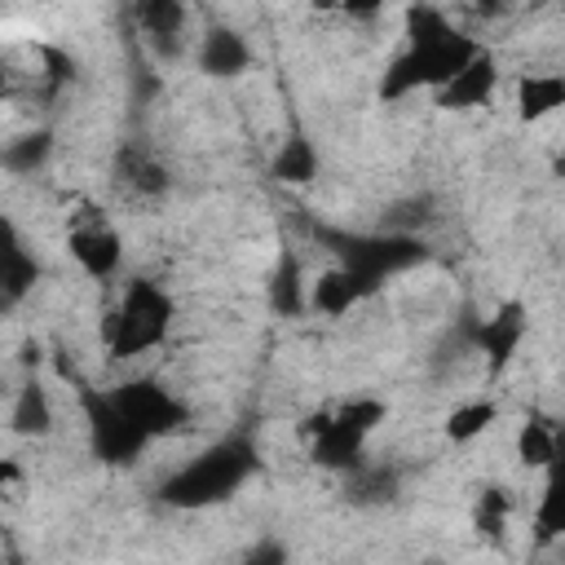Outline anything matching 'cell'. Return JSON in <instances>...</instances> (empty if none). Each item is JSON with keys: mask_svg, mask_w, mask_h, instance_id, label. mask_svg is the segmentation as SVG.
I'll return each mask as SVG.
<instances>
[{"mask_svg": "<svg viewBox=\"0 0 565 565\" xmlns=\"http://www.w3.org/2000/svg\"><path fill=\"white\" fill-rule=\"evenodd\" d=\"M393 494H397V472L388 463H362L358 459L344 472V499L358 508H384V503H393Z\"/></svg>", "mask_w": 565, "mask_h": 565, "instance_id": "cell-21", "label": "cell"}, {"mask_svg": "<svg viewBox=\"0 0 565 565\" xmlns=\"http://www.w3.org/2000/svg\"><path fill=\"white\" fill-rule=\"evenodd\" d=\"M278 181H287V185H305V181H313L318 177V150H313V141L305 137V132H287L282 141H278V150H274V168H269Z\"/></svg>", "mask_w": 565, "mask_h": 565, "instance_id": "cell-22", "label": "cell"}, {"mask_svg": "<svg viewBox=\"0 0 565 565\" xmlns=\"http://www.w3.org/2000/svg\"><path fill=\"white\" fill-rule=\"evenodd\" d=\"M132 22H137L141 44L154 57H163V62L181 57L185 35H190V9H185V0H132Z\"/></svg>", "mask_w": 565, "mask_h": 565, "instance_id": "cell-9", "label": "cell"}, {"mask_svg": "<svg viewBox=\"0 0 565 565\" xmlns=\"http://www.w3.org/2000/svg\"><path fill=\"white\" fill-rule=\"evenodd\" d=\"M565 539V459H556L543 472V490L534 503V543H556Z\"/></svg>", "mask_w": 565, "mask_h": 565, "instance_id": "cell-19", "label": "cell"}, {"mask_svg": "<svg viewBox=\"0 0 565 565\" xmlns=\"http://www.w3.org/2000/svg\"><path fill=\"white\" fill-rule=\"evenodd\" d=\"M428 199L424 194H415V199H402V203H393L388 212H384V221H380V230H393V234H419V225L428 221Z\"/></svg>", "mask_w": 565, "mask_h": 565, "instance_id": "cell-26", "label": "cell"}, {"mask_svg": "<svg viewBox=\"0 0 565 565\" xmlns=\"http://www.w3.org/2000/svg\"><path fill=\"white\" fill-rule=\"evenodd\" d=\"M0 282H4V309L22 305L26 291L40 282V260L26 252L18 225H4V252H0Z\"/></svg>", "mask_w": 565, "mask_h": 565, "instance_id": "cell-17", "label": "cell"}, {"mask_svg": "<svg viewBox=\"0 0 565 565\" xmlns=\"http://www.w3.org/2000/svg\"><path fill=\"white\" fill-rule=\"evenodd\" d=\"M561 441H565V428H556L552 419L543 415H530L521 428H516V459L534 472H547L556 459H561Z\"/></svg>", "mask_w": 565, "mask_h": 565, "instance_id": "cell-20", "label": "cell"}, {"mask_svg": "<svg viewBox=\"0 0 565 565\" xmlns=\"http://www.w3.org/2000/svg\"><path fill=\"white\" fill-rule=\"evenodd\" d=\"M106 318H110V322H102L106 353L115 362H132L141 353H154L172 335L177 300L154 278H128L124 291H119V300H115V309Z\"/></svg>", "mask_w": 565, "mask_h": 565, "instance_id": "cell-3", "label": "cell"}, {"mask_svg": "<svg viewBox=\"0 0 565 565\" xmlns=\"http://www.w3.org/2000/svg\"><path fill=\"white\" fill-rule=\"evenodd\" d=\"M282 556H287V547H278V543H265V547L247 552V561H282Z\"/></svg>", "mask_w": 565, "mask_h": 565, "instance_id": "cell-28", "label": "cell"}, {"mask_svg": "<svg viewBox=\"0 0 565 565\" xmlns=\"http://www.w3.org/2000/svg\"><path fill=\"white\" fill-rule=\"evenodd\" d=\"M556 110H565V75L530 71L516 79V119L521 124H543Z\"/></svg>", "mask_w": 565, "mask_h": 565, "instance_id": "cell-16", "label": "cell"}, {"mask_svg": "<svg viewBox=\"0 0 565 565\" xmlns=\"http://www.w3.org/2000/svg\"><path fill=\"white\" fill-rule=\"evenodd\" d=\"M388 9V0H340V13L349 22H375Z\"/></svg>", "mask_w": 565, "mask_h": 565, "instance_id": "cell-27", "label": "cell"}, {"mask_svg": "<svg viewBox=\"0 0 565 565\" xmlns=\"http://www.w3.org/2000/svg\"><path fill=\"white\" fill-rule=\"evenodd\" d=\"M525 331H530V318H525V309H521L516 300H512V305H503V309H494L490 318H481V322H472V327H468V335H472V353H481V358H486V366H490L494 375L512 362V353L521 349Z\"/></svg>", "mask_w": 565, "mask_h": 565, "instance_id": "cell-10", "label": "cell"}, {"mask_svg": "<svg viewBox=\"0 0 565 565\" xmlns=\"http://www.w3.org/2000/svg\"><path fill=\"white\" fill-rule=\"evenodd\" d=\"M508 516H512V494L503 486H486L477 494V503H472V530L481 539H503Z\"/></svg>", "mask_w": 565, "mask_h": 565, "instance_id": "cell-25", "label": "cell"}, {"mask_svg": "<svg viewBox=\"0 0 565 565\" xmlns=\"http://www.w3.org/2000/svg\"><path fill=\"white\" fill-rule=\"evenodd\" d=\"M366 296H375V287L349 269V265H327L318 278H309V309L322 313V318H344L349 309H358Z\"/></svg>", "mask_w": 565, "mask_h": 565, "instance_id": "cell-13", "label": "cell"}, {"mask_svg": "<svg viewBox=\"0 0 565 565\" xmlns=\"http://www.w3.org/2000/svg\"><path fill=\"white\" fill-rule=\"evenodd\" d=\"M384 415H388V406H384L380 397H366V393H362V397H344V402H335V406H318V411L300 424V437H305V446H309V459H313L318 468L349 472V468L362 459L371 433L384 424Z\"/></svg>", "mask_w": 565, "mask_h": 565, "instance_id": "cell-4", "label": "cell"}, {"mask_svg": "<svg viewBox=\"0 0 565 565\" xmlns=\"http://www.w3.org/2000/svg\"><path fill=\"white\" fill-rule=\"evenodd\" d=\"M79 406H84V428H88V446L102 463H132L141 459V450L154 441L146 437L110 397V388H84L79 393Z\"/></svg>", "mask_w": 565, "mask_h": 565, "instance_id": "cell-6", "label": "cell"}, {"mask_svg": "<svg viewBox=\"0 0 565 565\" xmlns=\"http://www.w3.org/2000/svg\"><path fill=\"white\" fill-rule=\"evenodd\" d=\"M490 424H499V402H490V397H468V402H459L450 415H446V437L450 441H477Z\"/></svg>", "mask_w": 565, "mask_h": 565, "instance_id": "cell-24", "label": "cell"}, {"mask_svg": "<svg viewBox=\"0 0 565 565\" xmlns=\"http://www.w3.org/2000/svg\"><path fill=\"white\" fill-rule=\"evenodd\" d=\"M494 88H499V62H494L490 49H481L441 88H433V102H437V110H477L494 97Z\"/></svg>", "mask_w": 565, "mask_h": 565, "instance_id": "cell-11", "label": "cell"}, {"mask_svg": "<svg viewBox=\"0 0 565 565\" xmlns=\"http://www.w3.org/2000/svg\"><path fill=\"white\" fill-rule=\"evenodd\" d=\"M49 154H53V132L49 128H31V132L4 141V154L0 159H4V168L13 177H35L49 163Z\"/></svg>", "mask_w": 565, "mask_h": 565, "instance_id": "cell-23", "label": "cell"}, {"mask_svg": "<svg viewBox=\"0 0 565 565\" xmlns=\"http://www.w3.org/2000/svg\"><path fill=\"white\" fill-rule=\"evenodd\" d=\"M556 177H565V159H556Z\"/></svg>", "mask_w": 565, "mask_h": 565, "instance_id": "cell-30", "label": "cell"}, {"mask_svg": "<svg viewBox=\"0 0 565 565\" xmlns=\"http://www.w3.org/2000/svg\"><path fill=\"white\" fill-rule=\"evenodd\" d=\"M194 62H199V71L212 75V79H234V75L252 71V44H247L243 31H234V26H225V22H212V26L199 35V44H194Z\"/></svg>", "mask_w": 565, "mask_h": 565, "instance_id": "cell-12", "label": "cell"}, {"mask_svg": "<svg viewBox=\"0 0 565 565\" xmlns=\"http://www.w3.org/2000/svg\"><path fill=\"white\" fill-rule=\"evenodd\" d=\"M110 397L146 437H163V433H177L185 424L181 397L168 393L159 380H124L110 388Z\"/></svg>", "mask_w": 565, "mask_h": 565, "instance_id": "cell-8", "label": "cell"}, {"mask_svg": "<svg viewBox=\"0 0 565 565\" xmlns=\"http://www.w3.org/2000/svg\"><path fill=\"white\" fill-rule=\"evenodd\" d=\"M318 13H340V0H309Z\"/></svg>", "mask_w": 565, "mask_h": 565, "instance_id": "cell-29", "label": "cell"}, {"mask_svg": "<svg viewBox=\"0 0 565 565\" xmlns=\"http://www.w3.org/2000/svg\"><path fill=\"white\" fill-rule=\"evenodd\" d=\"M269 309L282 318H296L309 309V274L300 265V256L291 247L278 252V265L269 274Z\"/></svg>", "mask_w": 565, "mask_h": 565, "instance_id": "cell-18", "label": "cell"}, {"mask_svg": "<svg viewBox=\"0 0 565 565\" xmlns=\"http://www.w3.org/2000/svg\"><path fill=\"white\" fill-rule=\"evenodd\" d=\"M115 185L124 190V194H132V199H159V194H168V185H172V172L163 168V159L154 154V150H146V146H124L119 154H115Z\"/></svg>", "mask_w": 565, "mask_h": 565, "instance_id": "cell-14", "label": "cell"}, {"mask_svg": "<svg viewBox=\"0 0 565 565\" xmlns=\"http://www.w3.org/2000/svg\"><path fill=\"white\" fill-rule=\"evenodd\" d=\"M340 265L358 269L375 291L388 274H402L411 265H419L428 256L424 238L419 234H393V230H375V234H353V238H340L335 247Z\"/></svg>", "mask_w": 565, "mask_h": 565, "instance_id": "cell-5", "label": "cell"}, {"mask_svg": "<svg viewBox=\"0 0 565 565\" xmlns=\"http://www.w3.org/2000/svg\"><path fill=\"white\" fill-rule=\"evenodd\" d=\"M486 44L463 35L441 9L415 0L406 9V26H402V49L384 71L380 93L384 97H406L419 88H441L459 66H468Z\"/></svg>", "mask_w": 565, "mask_h": 565, "instance_id": "cell-1", "label": "cell"}, {"mask_svg": "<svg viewBox=\"0 0 565 565\" xmlns=\"http://www.w3.org/2000/svg\"><path fill=\"white\" fill-rule=\"evenodd\" d=\"M256 472V450L247 437H221L207 450H199L190 463H181L163 486L159 499L181 512H199L212 503H225L243 490V481Z\"/></svg>", "mask_w": 565, "mask_h": 565, "instance_id": "cell-2", "label": "cell"}, {"mask_svg": "<svg viewBox=\"0 0 565 565\" xmlns=\"http://www.w3.org/2000/svg\"><path fill=\"white\" fill-rule=\"evenodd\" d=\"M53 424H57V411H53L49 388L35 375H26L18 384V393H13V402H9V428L18 437H49Z\"/></svg>", "mask_w": 565, "mask_h": 565, "instance_id": "cell-15", "label": "cell"}, {"mask_svg": "<svg viewBox=\"0 0 565 565\" xmlns=\"http://www.w3.org/2000/svg\"><path fill=\"white\" fill-rule=\"evenodd\" d=\"M66 252L79 265L84 278L110 282L124 269V234L102 216V212H79L66 230Z\"/></svg>", "mask_w": 565, "mask_h": 565, "instance_id": "cell-7", "label": "cell"}]
</instances>
